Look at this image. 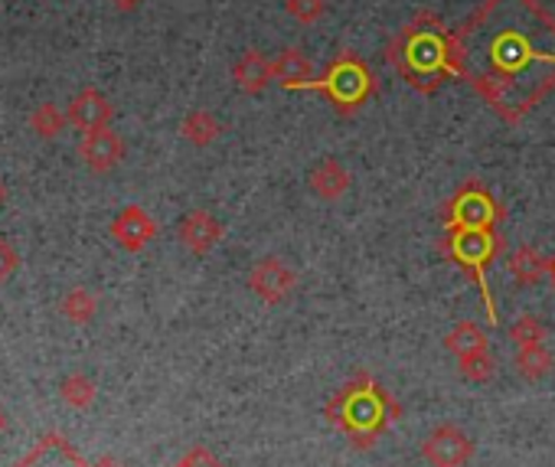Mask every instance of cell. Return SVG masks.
<instances>
[{"label":"cell","instance_id":"1","mask_svg":"<svg viewBox=\"0 0 555 467\" xmlns=\"http://www.w3.org/2000/svg\"><path fill=\"white\" fill-rule=\"evenodd\" d=\"M392 412V402L379 392L376 382L360 379L353 386H347L344 392L334 395V402L327 405V418L344 428L360 447L373 444V438L379 434V428L386 425V415Z\"/></svg>","mask_w":555,"mask_h":467},{"label":"cell","instance_id":"2","mask_svg":"<svg viewBox=\"0 0 555 467\" xmlns=\"http://www.w3.org/2000/svg\"><path fill=\"white\" fill-rule=\"evenodd\" d=\"M487 56H490L493 69L503 73V76H509V79H519V76L529 73L535 63H555V53L535 50V43H532L522 30H516V27L496 34Z\"/></svg>","mask_w":555,"mask_h":467},{"label":"cell","instance_id":"3","mask_svg":"<svg viewBox=\"0 0 555 467\" xmlns=\"http://www.w3.org/2000/svg\"><path fill=\"white\" fill-rule=\"evenodd\" d=\"M422 454L431 467H464L474 454V441L457 425H438L425 438Z\"/></svg>","mask_w":555,"mask_h":467},{"label":"cell","instance_id":"4","mask_svg":"<svg viewBox=\"0 0 555 467\" xmlns=\"http://www.w3.org/2000/svg\"><path fill=\"white\" fill-rule=\"evenodd\" d=\"M295 285H298L295 272H292L282 259H261V262L251 269V275H248V288H251L261 301H268V304L285 301V298L295 291Z\"/></svg>","mask_w":555,"mask_h":467},{"label":"cell","instance_id":"5","mask_svg":"<svg viewBox=\"0 0 555 467\" xmlns=\"http://www.w3.org/2000/svg\"><path fill=\"white\" fill-rule=\"evenodd\" d=\"M314 86L327 89L331 99H334L337 105H353V102H360V99L370 92V73H366L360 63L344 60V63H337V66L327 73V79H318Z\"/></svg>","mask_w":555,"mask_h":467},{"label":"cell","instance_id":"6","mask_svg":"<svg viewBox=\"0 0 555 467\" xmlns=\"http://www.w3.org/2000/svg\"><path fill=\"white\" fill-rule=\"evenodd\" d=\"M79 157L89 170L95 173H108L121 164L125 157V144L112 128H99V131H86L79 141Z\"/></svg>","mask_w":555,"mask_h":467},{"label":"cell","instance_id":"7","mask_svg":"<svg viewBox=\"0 0 555 467\" xmlns=\"http://www.w3.org/2000/svg\"><path fill=\"white\" fill-rule=\"evenodd\" d=\"M451 252L461 265L474 269L477 278H480V288H483V265L493 259L496 252V243L490 236V229H457L454 232V239H451Z\"/></svg>","mask_w":555,"mask_h":467},{"label":"cell","instance_id":"8","mask_svg":"<svg viewBox=\"0 0 555 467\" xmlns=\"http://www.w3.org/2000/svg\"><path fill=\"white\" fill-rule=\"evenodd\" d=\"M69 125L73 128H79L82 134L86 131H99V128H108V121H112V115H115V108H112V102L99 92V89H82V92H76V99L69 102Z\"/></svg>","mask_w":555,"mask_h":467},{"label":"cell","instance_id":"9","mask_svg":"<svg viewBox=\"0 0 555 467\" xmlns=\"http://www.w3.org/2000/svg\"><path fill=\"white\" fill-rule=\"evenodd\" d=\"M154 232H157V225H154V219H151L141 206L121 209V212L115 216V222H112V236H115V243H118L121 249H128V252H141V249L154 239Z\"/></svg>","mask_w":555,"mask_h":467},{"label":"cell","instance_id":"10","mask_svg":"<svg viewBox=\"0 0 555 467\" xmlns=\"http://www.w3.org/2000/svg\"><path fill=\"white\" fill-rule=\"evenodd\" d=\"M405 63L415 76H435L448 66V43L438 34H415L405 47Z\"/></svg>","mask_w":555,"mask_h":467},{"label":"cell","instance_id":"11","mask_svg":"<svg viewBox=\"0 0 555 467\" xmlns=\"http://www.w3.org/2000/svg\"><path fill=\"white\" fill-rule=\"evenodd\" d=\"M496 219V206L483 190H464L451 206V225L457 229H487Z\"/></svg>","mask_w":555,"mask_h":467},{"label":"cell","instance_id":"12","mask_svg":"<svg viewBox=\"0 0 555 467\" xmlns=\"http://www.w3.org/2000/svg\"><path fill=\"white\" fill-rule=\"evenodd\" d=\"M219 236H222V229H219V222L212 219V212H206V209H193V212L180 222V243H183L190 252H196V256H206V252L219 243Z\"/></svg>","mask_w":555,"mask_h":467},{"label":"cell","instance_id":"13","mask_svg":"<svg viewBox=\"0 0 555 467\" xmlns=\"http://www.w3.org/2000/svg\"><path fill=\"white\" fill-rule=\"evenodd\" d=\"M347 186H350V173H347L337 160H331V157L321 160V164L311 170V190H314L318 196H324V199L344 196Z\"/></svg>","mask_w":555,"mask_h":467},{"label":"cell","instance_id":"14","mask_svg":"<svg viewBox=\"0 0 555 467\" xmlns=\"http://www.w3.org/2000/svg\"><path fill=\"white\" fill-rule=\"evenodd\" d=\"M274 79H282L285 86H314V69L301 50H285L271 66Z\"/></svg>","mask_w":555,"mask_h":467},{"label":"cell","instance_id":"15","mask_svg":"<svg viewBox=\"0 0 555 467\" xmlns=\"http://www.w3.org/2000/svg\"><path fill=\"white\" fill-rule=\"evenodd\" d=\"M232 76H235V86H238V89H245V92H261L274 73H271V66L264 63V56H258V53H245V56L235 63Z\"/></svg>","mask_w":555,"mask_h":467},{"label":"cell","instance_id":"16","mask_svg":"<svg viewBox=\"0 0 555 467\" xmlns=\"http://www.w3.org/2000/svg\"><path fill=\"white\" fill-rule=\"evenodd\" d=\"M66 125H69V115H66L60 105H53V102L37 105L34 115H30V131H34L37 138H43V141L60 138V134L66 131Z\"/></svg>","mask_w":555,"mask_h":467},{"label":"cell","instance_id":"17","mask_svg":"<svg viewBox=\"0 0 555 467\" xmlns=\"http://www.w3.org/2000/svg\"><path fill=\"white\" fill-rule=\"evenodd\" d=\"M21 467H86L66 444H60L56 438L43 441Z\"/></svg>","mask_w":555,"mask_h":467},{"label":"cell","instance_id":"18","mask_svg":"<svg viewBox=\"0 0 555 467\" xmlns=\"http://www.w3.org/2000/svg\"><path fill=\"white\" fill-rule=\"evenodd\" d=\"M444 347H448L451 353H457V360H461V356H467V353L487 350V337H483V330H480L474 321H464V324H457V327L448 334Z\"/></svg>","mask_w":555,"mask_h":467},{"label":"cell","instance_id":"19","mask_svg":"<svg viewBox=\"0 0 555 467\" xmlns=\"http://www.w3.org/2000/svg\"><path fill=\"white\" fill-rule=\"evenodd\" d=\"M180 131H183V138H186L190 144L206 147V144H212V141L219 138V121H216L209 112H190V115L183 118Z\"/></svg>","mask_w":555,"mask_h":467},{"label":"cell","instance_id":"20","mask_svg":"<svg viewBox=\"0 0 555 467\" xmlns=\"http://www.w3.org/2000/svg\"><path fill=\"white\" fill-rule=\"evenodd\" d=\"M509 272H513V278L519 285H535L542 278V272H545V259L535 249H526L522 246V249H516L509 256Z\"/></svg>","mask_w":555,"mask_h":467},{"label":"cell","instance_id":"21","mask_svg":"<svg viewBox=\"0 0 555 467\" xmlns=\"http://www.w3.org/2000/svg\"><path fill=\"white\" fill-rule=\"evenodd\" d=\"M552 369V353L539 343V347H522L516 350V373L522 379H542Z\"/></svg>","mask_w":555,"mask_h":467},{"label":"cell","instance_id":"22","mask_svg":"<svg viewBox=\"0 0 555 467\" xmlns=\"http://www.w3.org/2000/svg\"><path fill=\"white\" fill-rule=\"evenodd\" d=\"M95 298L86 291V288H76V291H69L66 298H63V314L69 317V321H76V324H86V321H92V314H95Z\"/></svg>","mask_w":555,"mask_h":467},{"label":"cell","instance_id":"23","mask_svg":"<svg viewBox=\"0 0 555 467\" xmlns=\"http://www.w3.org/2000/svg\"><path fill=\"white\" fill-rule=\"evenodd\" d=\"M509 340L516 343V350H522V347H539L542 340H545V327L535 321V317H519L513 327H509Z\"/></svg>","mask_w":555,"mask_h":467},{"label":"cell","instance_id":"24","mask_svg":"<svg viewBox=\"0 0 555 467\" xmlns=\"http://www.w3.org/2000/svg\"><path fill=\"white\" fill-rule=\"evenodd\" d=\"M461 376L470 379V382H487L493 376V360L487 350H477V353H467L461 356Z\"/></svg>","mask_w":555,"mask_h":467},{"label":"cell","instance_id":"25","mask_svg":"<svg viewBox=\"0 0 555 467\" xmlns=\"http://www.w3.org/2000/svg\"><path fill=\"white\" fill-rule=\"evenodd\" d=\"M63 395H66V402H73V405H89V402L95 399V386H92L89 376H69V379L63 382Z\"/></svg>","mask_w":555,"mask_h":467},{"label":"cell","instance_id":"26","mask_svg":"<svg viewBox=\"0 0 555 467\" xmlns=\"http://www.w3.org/2000/svg\"><path fill=\"white\" fill-rule=\"evenodd\" d=\"M288 14L298 17L301 24H314L324 14V0H288Z\"/></svg>","mask_w":555,"mask_h":467},{"label":"cell","instance_id":"27","mask_svg":"<svg viewBox=\"0 0 555 467\" xmlns=\"http://www.w3.org/2000/svg\"><path fill=\"white\" fill-rule=\"evenodd\" d=\"M17 265H21V259H17V252H14V246L0 239V282H8V278L17 272Z\"/></svg>","mask_w":555,"mask_h":467},{"label":"cell","instance_id":"28","mask_svg":"<svg viewBox=\"0 0 555 467\" xmlns=\"http://www.w3.org/2000/svg\"><path fill=\"white\" fill-rule=\"evenodd\" d=\"M186 460H190L193 467H222V464H219L206 447H193V451L186 454Z\"/></svg>","mask_w":555,"mask_h":467},{"label":"cell","instance_id":"29","mask_svg":"<svg viewBox=\"0 0 555 467\" xmlns=\"http://www.w3.org/2000/svg\"><path fill=\"white\" fill-rule=\"evenodd\" d=\"M112 4H115L118 11H134L138 4H144V0H112Z\"/></svg>","mask_w":555,"mask_h":467},{"label":"cell","instance_id":"30","mask_svg":"<svg viewBox=\"0 0 555 467\" xmlns=\"http://www.w3.org/2000/svg\"><path fill=\"white\" fill-rule=\"evenodd\" d=\"M95 467H118V464H115V460H99Z\"/></svg>","mask_w":555,"mask_h":467},{"label":"cell","instance_id":"31","mask_svg":"<svg viewBox=\"0 0 555 467\" xmlns=\"http://www.w3.org/2000/svg\"><path fill=\"white\" fill-rule=\"evenodd\" d=\"M177 467H193V464H190V460H186V457H183V460H180V464H177Z\"/></svg>","mask_w":555,"mask_h":467},{"label":"cell","instance_id":"32","mask_svg":"<svg viewBox=\"0 0 555 467\" xmlns=\"http://www.w3.org/2000/svg\"><path fill=\"white\" fill-rule=\"evenodd\" d=\"M0 203H4V183H0Z\"/></svg>","mask_w":555,"mask_h":467},{"label":"cell","instance_id":"33","mask_svg":"<svg viewBox=\"0 0 555 467\" xmlns=\"http://www.w3.org/2000/svg\"><path fill=\"white\" fill-rule=\"evenodd\" d=\"M0 428H4V415H0Z\"/></svg>","mask_w":555,"mask_h":467},{"label":"cell","instance_id":"34","mask_svg":"<svg viewBox=\"0 0 555 467\" xmlns=\"http://www.w3.org/2000/svg\"><path fill=\"white\" fill-rule=\"evenodd\" d=\"M552 272H555V265H552Z\"/></svg>","mask_w":555,"mask_h":467}]
</instances>
